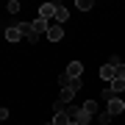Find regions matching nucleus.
<instances>
[{
	"label": "nucleus",
	"instance_id": "nucleus-22",
	"mask_svg": "<svg viewBox=\"0 0 125 125\" xmlns=\"http://www.w3.org/2000/svg\"><path fill=\"white\" fill-rule=\"evenodd\" d=\"M70 125H78V122H70Z\"/></svg>",
	"mask_w": 125,
	"mask_h": 125
},
{
	"label": "nucleus",
	"instance_id": "nucleus-13",
	"mask_svg": "<svg viewBox=\"0 0 125 125\" xmlns=\"http://www.w3.org/2000/svg\"><path fill=\"white\" fill-rule=\"evenodd\" d=\"M72 97H75V92H72V89H61V94H58V100H61L64 106H70Z\"/></svg>",
	"mask_w": 125,
	"mask_h": 125
},
{
	"label": "nucleus",
	"instance_id": "nucleus-10",
	"mask_svg": "<svg viewBox=\"0 0 125 125\" xmlns=\"http://www.w3.org/2000/svg\"><path fill=\"white\" fill-rule=\"evenodd\" d=\"M61 36H64L61 25H50V31H47V39L50 42H61Z\"/></svg>",
	"mask_w": 125,
	"mask_h": 125
},
{
	"label": "nucleus",
	"instance_id": "nucleus-8",
	"mask_svg": "<svg viewBox=\"0 0 125 125\" xmlns=\"http://www.w3.org/2000/svg\"><path fill=\"white\" fill-rule=\"evenodd\" d=\"M100 78L106 81V83L114 81V67H111V64H103V67H100Z\"/></svg>",
	"mask_w": 125,
	"mask_h": 125
},
{
	"label": "nucleus",
	"instance_id": "nucleus-18",
	"mask_svg": "<svg viewBox=\"0 0 125 125\" xmlns=\"http://www.w3.org/2000/svg\"><path fill=\"white\" fill-rule=\"evenodd\" d=\"M114 78H125V64H117L114 67Z\"/></svg>",
	"mask_w": 125,
	"mask_h": 125
},
{
	"label": "nucleus",
	"instance_id": "nucleus-5",
	"mask_svg": "<svg viewBox=\"0 0 125 125\" xmlns=\"http://www.w3.org/2000/svg\"><path fill=\"white\" fill-rule=\"evenodd\" d=\"M81 111H86L89 117H97L100 106H97V100H83V103H81Z\"/></svg>",
	"mask_w": 125,
	"mask_h": 125
},
{
	"label": "nucleus",
	"instance_id": "nucleus-15",
	"mask_svg": "<svg viewBox=\"0 0 125 125\" xmlns=\"http://www.w3.org/2000/svg\"><path fill=\"white\" fill-rule=\"evenodd\" d=\"M75 9H81V11H92L94 3H92V0H75Z\"/></svg>",
	"mask_w": 125,
	"mask_h": 125
},
{
	"label": "nucleus",
	"instance_id": "nucleus-17",
	"mask_svg": "<svg viewBox=\"0 0 125 125\" xmlns=\"http://www.w3.org/2000/svg\"><path fill=\"white\" fill-rule=\"evenodd\" d=\"M111 97H120V94H114V92H111V86H106V89H103V100L108 103V100H111Z\"/></svg>",
	"mask_w": 125,
	"mask_h": 125
},
{
	"label": "nucleus",
	"instance_id": "nucleus-24",
	"mask_svg": "<svg viewBox=\"0 0 125 125\" xmlns=\"http://www.w3.org/2000/svg\"><path fill=\"white\" fill-rule=\"evenodd\" d=\"M122 100H125V94H122Z\"/></svg>",
	"mask_w": 125,
	"mask_h": 125
},
{
	"label": "nucleus",
	"instance_id": "nucleus-6",
	"mask_svg": "<svg viewBox=\"0 0 125 125\" xmlns=\"http://www.w3.org/2000/svg\"><path fill=\"white\" fill-rule=\"evenodd\" d=\"M67 75L70 78H81V75H83V64H81V61H70L67 64Z\"/></svg>",
	"mask_w": 125,
	"mask_h": 125
},
{
	"label": "nucleus",
	"instance_id": "nucleus-3",
	"mask_svg": "<svg viewBox=\"0 0 125 125\" xmlns=\"http://www.w3.org/2000/svg\"><path fill=\"white\" fill-rule=\"evenodd\" d=\"M106 111L111 114V117H117V114H122V111H125V100H122V97H111V100L106 103Z\"/></svg>",
	"mask_w": 125,
	"mask_h": 125
},
{
	"label": "nucleus",
	"instance_id": "nucleus-23",
	"mask_svg": "<svg viewBox=\"0 0 125 125\" xmlns=\"http://www.w3.org/2000/svg\"><path fill=\"white\" fill-rule=\"evenodd\" d=\"M45 125H53V122H45Z\"/></svg>",
	"mask_w": 125,
	"mask_h": 125
},
{
	"label": "nucleus",
	"instance_id": "nucleus-19",
	"mask_svg": "<svg viewBox=\"0 0 125 125\" xmlns=\"http://www.w3.org/2000/svg\"><path fill=\"white\" fill-rule=\"evenodd\" d=\"M6 9H9L11 14H17V11H20V3H17V0H9V6H6Z\"/></svg>",
	"mask_w": 125,
	"mask_h": 125
},
{
	"label": "nucleus",
	"instance_id": "nucleus-14",
	"mask_svg": "<svg viewBox=\"0 0 125 125\" xmlns=\"http://www.w3.org/2000/svg\"><path fill=\"white\" fill-rule=\"evenodd\" d=\"M64 114L70 117V122H75L78 117H81V108H78V106H67V108H64Z\"/></svg>",
	"mask_w": 125,
	"mask_h": 125
},
{
	"label": "nucleus",
	"instance_id": "nucleus-16",
	"mask_svg": "<svg viewBox=\"0 0 125 125\" xmlns=\"http://www.w3.org/2000/svg\"><path fill=\"white\" fill-rule=\"evenodd\" d=\"M50 122H53V125H70V117H67V114L61 111V114H56V117H53Z\"/></svg>",
	"mask_w": 125,
	"mask_h": 125
},
{
	"label": "nucleus",
	"instance_id": "nucleus-4",
	"mask_svg": "<svg viewBox=\"0 0 125 125\" xmlns=\"http://www.w3.org/2000/svg\"><path fill=\"white\" fill-rule=\"evenodd\" d=\"M56 6H58V3H42V6H39V17L50 22V20L56 17Z\"/></svg>",
	"mask_w": 125,
	"mask_h": 125
},
{
	"label": "nucleus",
	"instance_id": "nucleus-20",
	"mask_svg": "<svg viewBox=\"0 0 125 125\" xmlns=\"http://www.w3.org/2000/svg\"><path fill=\"white\" fill-rule=\"evenodd\" d=\"M108 64H111V67H117V64H122V58L117 56V53H111V58H108Z\"/></svg>",
	"mask_w": 125,
	"mask_h": 125
},
{
	"label": "nucleus",
	"instance_id": "nucleus-2",
	"mask_svg": "<svg viewBox=\"0 0 125 125\" xmlns=\"http://www.w3.org/2000/svg\"><path fill=\"white\" fill-rule=\"evenodd\" d=\"M17 28H20V33H22V39H28L31 45H36V42H39V33L33 31V25H31V22H20Z\"/></svg>",
	"mask_w": 125,
	"mask_h": 125
},
{
	"label": "nucleus",
	"instance_id": "nucleus-11",
	"mask_svg": "<svg viewBox=\"0 0 125 125\" xmlns=\"http://www.w3.org/2000/svg\"><path fill=\"white\" fill-rule=\"evenodd\" d=\"M6 39H9V42H20V39H22V33H20V28H17V25L6 28Z\"/></svg>",
	"mask_w": 125,
	"mask_h": 125
},
{
	"label": "nucleus",
	"instance_id": "nucleus-21",
	"mask_svg": "<svg viewBox=\"0 0 125 125\" xmlns=\"http://www.w3.org/2000/svg\"><path fill=\"white\" fill-rule=\"evenodd\" d=\"M3 120H9V108H3V106H0V122H3Z\"/></svg>",
	"mask_w": 125,
	"mask_h": 125
},
{
	"label": "nucleus",
	"instance_id": "nucleus-9",
	"mask_svg": "<svg viewBox=\"0 0 125 125\" xmlns=\"http://www.w3.org/2000/svg\"><path fill=\"white\" fill-rule=\"evenodd\" d=\"M31 25H33V31H36V33H42V31L47 33V31H50V22H47V20H42V17H36Z\"/></svg>",
	"mask_w": 125,
	"mask_h": 125
},
{
	"label": "nucleus",
	"instance_id": "nucleus-7",
	"mask_svg": "<svg viewBox=\"0 0 125 125\" xmlns=\"http://www.w3.org/2000/svg\"><path fill=\"white\" fill-rule=\"evenodd\" d=\"M53 20H56V25H61V22H67V20H70V11L64 9L61 3H58V6H56V17H53Z\"/></svg>",
	"mask_w": 125,
	"mask_h": 125
},
{
	"label": "nucleus",
	"instance_id": "nucleus-12",
	"mask_svg": "<svg viewBox=\"0 0 125 125\" xmlns=\"http://www.w3.org/2000/svg\"><path fill=\"white\" fill-rule=\"evenodd\" d=\"M108 86H111V92H114V94H120V92L125 94V78H114Z\"/></svg>",
	"mask_w": 125,
	"mask_h": 125
},
{
	"label": "nucleus",
	"instance_id": "nucleus-1",
	"mask_svg": "<svg viewBox=\"0 0 125 125\" xmlns=\"http://www.w3.org/2000/svg\"><path fill=\"white\" fill-rule=\"evenodd\" d=\"M58 83H61V89H72V92H81L83 81H81V78H70L67 72H64V75H58Z\"/></svg>",
	"mask_w": 125,
	"mask_h": 125
}]
</instances>
